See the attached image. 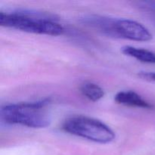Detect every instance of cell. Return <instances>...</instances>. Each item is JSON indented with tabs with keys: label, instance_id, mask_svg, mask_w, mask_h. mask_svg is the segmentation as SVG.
Instances as JSON below:
<instances>
[{
	"label": "cell",
	"instance_id": "6da1fadb",
	"mask_svg": "<svg viewBox=\"0 0 155 155\" xmlns=\"http://www.w3.org/2000/svg\"><path fill=\"white\" fill-rule=\"evenodd\" d=\"M0 25L36 34L59 36L64 27L45 13L27 10H18L12 13L0 12Z\"/></svg>",
	"mask_w": 155,
	"mask_h": 155
},
{
	"label": "cell",
	"instance_id": "7a4b0ae2",
	"mask_svg": "<svg viewBox=\"0 0 155 155\" xmlns=\"http://www.w3.org/2000/svg\"><path fill=\"white\" fill-rule=\"evenodd\" d=\"M49 103V98H45L33 102L6 104L1 108V120L9 125L45 128L50 124V118L43 108Z\"/></svg>",
	"mask_w": 155,
	"mask_h": 155
},
{
	"label": "cell",
	"instance_id": "3957f363",
	"mask_svg": "<svg viewBox=\"0 0 155 155\" xmlns=\"http://www.w3.org/2000/svg\"><path fill=\"white\" fill-rule=\"evenodd\" d=\"M66 133L99 144H108L115 139V133L102 121L90 117H71L64 122Z\"/></svg>",
	"mask_w": 155,
	"mask_h": 155
},
{
	"label": "cell",
	"instance_id": "277c9868",
	"mask_svg": "<svg viewBox=\"0 0 155 155\" xmlns=\"http://www.w3.org/2000/svg\"><path fill=\"white\" fill-rule=\"evenodd\" d=\"M111 37L122 38L137 42H148L152 39V35L146 27L137 21L114 18Z\"/></svg>",
	"mask_w": 155,
	"mask_h": 155
},
{
	"label": "cell",
	"instance_id": "5b68a950",
	"mask_svg": "<svg viewBox=\"0 0 155 155\" xmlns=\"http://www.w3.org/2000/svg\"><path fill=\"white\" fill-rule=\"evenodd\" d=\"M114 100L118 104L130 107H140V108L151 109L153 105L136 92L132 90L120 91L114 96Z\"/></svg>",
	"mask_w": 155,
	"mask_h": 155
},
{
	"label": "cell",
	"instance_id": "8992f818",
	"mask_svg": "<svg viewBox=\"0 0 155 155\" xmlns=\"http://www.w3.org/2000/svg\"><path fill=\"white\" fill-rule=\"evenodd\" d=\"M122 52L124 54L133 58L136 60L144 63L155 64V52L145 49V48H136L131 45H126L122 48Z\"/></svg>",
	"mask_w": 155,
	"mask_h": 155
},
{
	"label": "cell",
	"instance_id": "52a82bcc",
	"mask_svg": "<svg viewBox=\"0 0 155 155\" xmlns=\"http://www.w3.org/2000/svg\"><path fill=\"white\" fill-rule=\"evenodd\" d=\"M81 93L92 101H98L104 96V92L101 86L91 82H86L80 86Z\"/></svg>",
	"mask_w": 155,
	"mask_h": 155
}]
</instances>
